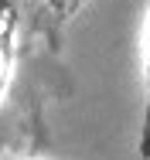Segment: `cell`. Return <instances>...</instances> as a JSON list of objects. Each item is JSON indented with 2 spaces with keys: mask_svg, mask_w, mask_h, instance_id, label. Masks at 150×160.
Wrapping results in <instances>:
<instances>
[{
  "mask_svg": "<svg viewBox=\"0 0 150 160\" xmlns=\"http://www.w3.org/2000/svg\"><path fill=\"white\" fill-rule=\"evenodd\" d=\"M14 34H17V0H0V102L14 75V55H17Z\"/></svg>",
  "mask_w": 150,
  "mask_h": 160,
  "instance_id": "cell-1",
  "label": "cell"
},
{
  "mask_svg": "<svg viewBox=\"0 0 150 160\" xmlns=\"http://www.w3.org/2000/svg\"><path fill=\"white\" fill-rule=\"evenodd\" d=\"M38 3H41V14L51 21V28H65L68 21L79 17V10L89 0H38Z\"/></svg>",
  "mask_w": 150,
  "mask_h": 160,
  "instance_id": "cell-3",
  "label": "cell"
},
{
  "mask_svg": "<svg viewBox=\"0 0 150 160\" xmlns=\"http://www.w3.org/2000/svg\"><path fill=\"white\" fill-rule=\"evenodd\" d=\"M140 72H143V119H140V136H137V153L140 160H150V10L140 34Z\"/></svg>",
  "mask_w": 150,
  "mask_h": 160,
  "instance_id": "cell-2",
  "label": "cell"
},
{
  "mask_svg": "<svg viewBox=\"0 0 150 160\" xmlns=\"http://www.w3.org/2000/svg\"><path fill=\"white\" fill-rule=\"evenodd\" d=\"M0 150H3V140H0Z\"/></svg>",
  "mask_w": 150,
  "mask_h": 160,
  "instance_id": "cell-4",
  "label": "cell"
}]
</instances>
